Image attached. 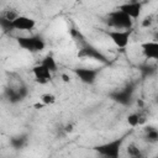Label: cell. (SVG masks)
<instances>
[{
	"label": "cell",
	"mask_w": 158,
	"mask_h": 158,
	"mask_svg": "<svg viewBox=\"0 0 158 158\" xmlns=\"http://www.w3.org/2000/svg\"><path fill=\"white\" fill-rule=\"evenodd\" d=\"M73 70L75 75L80 79V81H83L84 84H93L100 72V69L96 68H75Z\"/></svg>",
	"instance_id": "5"
},
{
	"label": "cell",
	"mask_w": 158,
	"mask_h": 158,
	"mask_svg": "<svg viewBox=\"0 0 158 158\" xmlns=\"http://www.w3.org/2000/svg\"><path fill=\"white\" fill-rule=\"evenodd\" d=\"M132 30H110L106 31V35L112 41V43L118 48H125L128 44Z\"/></svg>",
	"instance_id": "4"
},
{
	"label": "cell",
	"mask_w": 158,
	"mask_h": 158,
	"mask_svg": "<svg viewBox=\"0 0 158 158\" xmlns=\"http://www.w3.org/2000/svg\"><path fill=\"white\" fill-rule=\"evenodd\" d=\"M12 144L15 148H20L22 146V138H14L12 139Z\"/></svg>",
	"instance_id": "19"
},
{
	"label": "cell",
	"mask_w": 158,
	"mask_h": 158,
	"mask_svg": "<svg viewBox=\"0 0 158 158\" xmlns=\"http://www.w3.org/2000/svg\"><path fill=\"white\" fill-rule=\"evenodd\" d=\"M127 153H128L130 157H141V156H142V154H141V149H139L135 143L128 144V147H127Z\"/></svg>",
	"instance_id": "16"
},
{
	"label": "cell",
	"mask_w": 158,
	"mask_h": 158,
	"mask_svg": "<svg viewBox=\"0 0 158 158\" xmlns=\"http://www.w3.org/2000/svg\"><path fill=\"white\" fill-rule=\"evenodd\" d=\"M62 79H63V81H65V83L69 81V77H68L67 74H62Z\"/></svg>",
	"instance_id": "22"
},
{
	"label": "cell",
	"mask_w": 158,
	"mask_h": 158,
	"mask_svg": "<svg viewBox=\"0 0 158 158\" xmlns=\"http://www.w3.org/2000/svg\"><path fill=\"white\" fill-rule=\"evenodd\" d=\"M32 73L36 78V80L40 83V84H46L48 83L51 79H52V73L49 70H47L43 65L41 64H37L32 68Z\"/></svg>",
	"instance_id": "9"
},
{
	"label": "cell",
	"mask_w": 158,
	"mask_h": 158,
	"mask_svg": "<svg viewBox=\"0 0 158 158\" xmlns=\"http://www.w3.org/2000/svg\"><path fill=\"white\" fill-rule=\"evenodd\" d=\"M122 142H123V137L110 141V142L100 144V146H96V147H94V149L104 158H118Z\"/></svg>",
	"instance_id": "2"
},
{
	"label": "cell",
	"mask_w": 158,
	"mask_h": 158,
	"mask_svg": "<svg viewBox=\"0 0 158 158\" xmlns=\"http://www.w3.org/2000/svg\"><path fill=\"white\" fill-rule=\"evenodd\" d=\"M131 158H142V156L141 157H131Z\"/></svg>",
	"instance_id": "24"
},
{
	"label": "cell",
	"mask_w": 158,
	"mask_h": 158,
	"mask_svg": "<svg viewBox=\"0 0 158 158\" xmlns=\"http://www.w3.org/2000/svg\"><path fill=\"white\" fill-rule=\"evenodd\" d=\"M41 65H43V67H44L47 70H49L51 73L57 72V63H56V60H54V58H53L52 56L44 57V58L42 59V62H41Z\"/></svg>",
	"instance_id": "11"
},
{
	"label": "cell",
	"mask_w": 158,
	"mask_h": 158,
	"mask_svg": "<svg viewBox=\"0 0 158 158\" xmlns=\"http://www.w3.org/2000/svg\"><path fill=\"white\" fill-rule=\"evenodd\" d=\"M127 123L131 126V127H136L139 125V121H138V114L136 112H132L127 116Z\"/></svg>",
	"instance_id": "17"
},
{
	"label": "cell",
	"mask_w": 158,
	"mask_h": 158,
	"mask_svg": "<svg viewBox=\"0 0 158 158\" xmlns=\"http://www.w3.org/2000/svg\"><path fill=\"white\" fill-rule=\"evenodd\" d=\"M107 23L114 27V30H132L133 21L121 10L111 11L107 16Z\"/></svg>",
	"instance_id": "1"
},
{
	"label": "cell",
	"mask_w": 158,
	"mask_h": 158,
	"mask_svg": "<svg viewBox=\"0 0 158 158\" xmlns=\"http://www.w3.org/2000/svg\"><path fill=\"white\" fill-rule=\"evenodd\" d=\"M0 16H2L4 19H6L7 21H10V22H12L17 16H19V12L17 11H15V10H5Z\"/></svg>",
	"instance_id": "15"
},
{
	"label": "cell",
	"mask_w": 158,
	"mask_h": 158,
	"mask_svg": "<svg viewBox=\"0 0 158 158\" xmlns=\"http://www.w3.org/2000/svg\"><path fill=\"white\" fill-rule=\"evenodd\" d=\"M114 98H115V100H117V101L121 102V104H127V102L130 101L131 94H130L127 90H123V91H120V93L115 94Z\"/></svg>",
	"instance_id": "12"
},
{
	"label": "cell",
	"mask_w": 158,
	"mask_h": 158,
	"mask_svg": "<svg viewBox=\"0 0 158 158\" xmlns=\"http://www.w3.org/2000/svg\"><path fill=\"white\" fill-rule=\"evenodd\" d=\"M35 107H37V109H42V107H44V105L41 102V104H35Z\"/></svg>",
	"instance_id": "23"
},
{
	"label": "cell",
	"mask_w": 158,
	"mask_h": 158,
	"mask_svg": "<svg viewBox=\"0 0 158 158\" xmlns=\"http://www.w3.org/2000/svg\"><path fill=\"white\" fill-rule=\"evenodd\" d=\"M41 102L46 106V105H52L56 102V96L53 94H49V93H46V94H42L41 98H40Z\"/></svg>",
	"instance_id": "13"
},
{
	"label": "cell",
	"mask_w": 158,
	"mask_h": 158,
	"mask_svg": "<svg viewBox=\"0 0 158 158\" xmlns=\"http://www.w3.org/2000/svg\"><path fill=\"white\" fill-rule=\"evenodd\" d=\"M142 52L146 58L149 59H158V42L156 41H148L141 44Z\"/></svg>",
	"instance_id": "10"
},
{
	"label": "cell",
	"mask_w": 158,
	"mask_h": 158,
	"mask_svg": "<svg viewBox=\"0 0 158 158\" xmlns=\"http://www.w3.org/2000/svg\"><path fill=\"white\" fill-rule=\"evenodd\" d=\"M78 57H80V58H91V59L99 60L101 63H106L107 62L106 57L99 49H96L95 47H93L90 44H85L84 47H81V49L78 53Z\"/></svg>",
	"instance_id": "7"
},
{
	"label": "cell",
	"mask_w": 158,
	"mask_h": 158,
	"mask_svg": "<svg viewBox=\"0 0 158 158\" xmlns=\"http://www.w3.org/2000/svg\"><path fill=\"white\" fill-rule=\"evenodd\" d=\"M73 131V125H67L65 126V132H72Z\"/></svg>",
	"instance_id": "21"
},
{
	"label": "cell",
	"mask_w": 158,
	"mask_h": 158,
	"mask_svg": "<svg viewBox=\"0 0 158 158\" xmlns=\"http://www.w3.org/2000/svg\"><path fill=\"white\" fill-rule=\"evenodd\" d=\"M36 26V21L28 16H23V15H19L12 22H11V27L12 30H21V31H31L33 30Z\"/></svg>",
	"instance_id": "8"
},
{
	"label": "cell",
	"mask_w": 158,
	"mask_h": 158,
	"mask_svg": "<svg viewBox=\"0 0 158 158\" xmlns=\"http://www.w3.org/2000/svg\"><path fill=\"white\" fill-rule=\"evenodd\" d=\"M147 139L152 143L158 141V131L154 127H148L147 128Z\"/></svg>",
	"instance_id": "14"
},
{
	"label": "cell",
	"mask_w": 158,
	"mask_h": 158,
	"mask_svg": "<svg viewBox=\"0 0 158 158\" xmlns=\"http://www.w3.org/2000/svg\"><path fill=\"white\" fill-rule=\"evenodd\" d=\"M142 6H143V2H141V1H130V2H125V4L120 5L118 6V10H121L122 12H125L133 21V20H136V19L139 17Z\"/></svg>",
	"instance_id": "6"
},
{
	"label": "cell",
	"mask_w": 158,
	"mask_h": 158,
	"mask_svg": "<svg viewBox=\"0 0 158 158\" xmlns=\"http://www.w3.org/2000/svg\"><path fill=\"white\" fill-rule=\"evenodd\" d=\"M0 26H1L2 30H5V31H7V30H12V27H11V22L7 21L6 19H4L2 16H0Z\"/></svg>",
	"instance_id": "18"
},
{
	"label": "cell",
	"mask_w": 158,
	"mask_h": 158,
	"mask_svg": "<svg viewBox=\"0 0 158 158\" xmlns=\"http://www.w3.org/2000/svg\"><path fill=\"white\" fill-rule=\"evenodd\" d=\"M17 43L21 48L28 52H40L44 49L46 43L38 36H30V37H17Z\"/></svg>",
	"instance_id": "3"
},
{
	"label": "cell",
	"mask_w": 158,
	"mask_h": 158,
	"mask_svg": "<svg viewBox=\"0 0 158 158\" xmlns=\"http://www.w3.org/2000/svg\"><path fill=\"white\" fill-rule=\"evenodd\" d=\"M151 22H152V21H151V17H146V19H144V21L142 22V25H143V26L146 27V26L151 25Z\"/></svg>",
	"instance_id": "20"
}]
</instances>
